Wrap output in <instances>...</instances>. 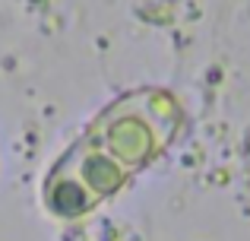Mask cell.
<instances>
[{
	"label": "cell",
	"instance_id": "cell-1",
	"mask_svg": "<svg viewBox=\"0 0 250 241\" xmlns=\"http://www.w3.org/2000/svg\"><path fill=\"white\" fill-rule=\"evenodd\" d=\"M184 111L165 89H136L111 102L42 181V203L73 222L121 194L174 143Z\"/></svg>",
	"mask_w": 250,
	"mask_h": 241
}]
</instances>
